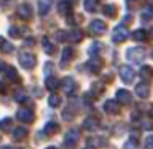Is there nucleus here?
Returning <instances> with one entry per match:
<instances>
[{
    "mask_svg": "<svg viewBox=\"0 0 153 149\" xmlns=\"http://www.w3.org/2000/svg\"><path fill=\"white\" fill-rule=\"evenodd\" d=\"M145 56H146L145 49H143V48H138V46L128 48V51H127V59L132 61V62H135V64H140L143 59H145Z\"/></svg>",
    "mask_w": 153,
    "mask_h": 149,
    "instance_id": "obj_1",
    "label": "nucleus"
},
{
    "mask_svg": "<svg viewBox=\"0 0 153 149\" xmlns=\"http://www.w3.org/2000/svg\"><path fill=\"white\" fill-rule=\"evenodd\" d=\"M130 36L128 30H127L123 25H119V26L114 30V34H112V41L114 43H123V41L127 40V38Z\"/></svg>",
    "mask_w": 153,
    "mask_h": 149,
    "instance_id": "obj_2",
    "label": "nucleus"
},
{
    "mask_svg": "<svg viewBox=\"0 0 153 149\" xmlns=\"http://www.w3.org/2000/svg\"><path fill=\"white\" fill-rule=\"evenodd\" d=\"M18 61L25 69H31L35 67V56L31 53H20L18 54Z\"/></svg>",
    "mask_w": 153,
    "mask_h": 149,
    "instance_id": "obj_3",
    "label": "nucleus"
},
{
    "mask_svg": "<svg viewBox=\"0 0 153 149\" xmlns=\"http://www.w3.org/2000/svg\"><path fill=\"white\" fill-rule=\"evenodd\" d=\"M119 72H120V79H122L125 84L133 82V79H135V72H133V69L130 66H122Z\"/></svg>",
    "mask_w": 153,
    "mask_h": 149,
    "instance_id": "obj_4",
    "label": "nucleus"
},
{
    "mask_svg": "<svg viewBox=\"0 0 153 149\" xmlns=\"http://www.w3.org/2000/svg\"><path fill=\"white\" fill-rule=\"evenodd\" d=\"M89 30H91V33H94V34H102V33H105L107 25L104 23L102 20H92L89 25Z\"/></svg>",
    "mask_w": 153,
    "mask_h": 149,
    "instance_id": "obj_5",
    "label": "nucleus"
},
{
    "mask_svg": "<svg viewBox=\"0 0 153 149\" xmlns=\"http://www.w3.org/2000/svg\"><path fill=\"white\" fill-rule=\"evenodd\" d=\"M104 110H105V113L115 115V113L120 112V103L117 102V100H107V102L104 103Z\"/></svg>",
    "mask_w": 153,
    "mask_h": 149,
    "instance_id": "obj_6",
    "label": "nucleus"
},
{
    "mask_svg": "<svg viewBox=\"0 0 153 149\" xmlns=\"http://www.w3.org/2000/svg\"><path fill=\"white\" fill-rule=\"evenodd\" d=\"M77 139H79V131H77V129H71V131H68L66 138H64V144H66V148L74 146L77 142Z\"/></svg>",
    "mask_w": 153,
    "mask_h": 149,
    "instance_id": "obj_7",
    "label": "nucleus"
},
{
    "mask_svg": "<svg viewBox=\"0 0 153 149\" xmlns=\"http://www.w3.org/2000/svg\"><path fill=\"white\" fill-rule=\"evenodd\" d=\"M17 118L20 120V121H23V123H31L35 120V116H33V113L30 112V110H27V108H20L17 112Z\"/></svg>",
    "mask_w": 153,
    "mask_h": 149,
    "instance_id": "obj_8",
    "label": "nucleus"
},
{
    "mask_svg": "<svg viewBox=\"0 0 153 149\" xmlns=\"http://www.w3.org/2000/svg\"><path fill=\"white\" fill-rule=\"evenodd\" d=\"M51 7H53V0H40L38 2V12H40L41 17L50 13Z\"/></svg>",
    "mask_w": 153,
    "mask_h": 149,
    "instance_id": "obj_9",
    "label": "nucleus"
},
{
    "mask_svg": "<svg viewBox=\"0 0 153 149\" xmlns=\"http://www.w3.org/2000/svg\"><path fill=\"white\" fill-rule=\"evenodd\" d=\"M115 97H117V102H120V103H132V93L125 89L117 90Z\"/></svg>",
    "mask_w": 153,
    "mask_h": 149,
    "instance_id": "obj_10",
    "label": "nucleus"
},
{
    "mask_svg": "<svg viewBox=\"0 0 153 149\" xmlns=\"http://www.w3.org/2000/svg\"><path fill=\"white\" fill-rule=\"evenodd\" d=\"M61 85H63V90L68 93V95H71V93L76 92V82H74V79H71V77H66V79L61 82Z\"/></svg>",
    "mask_w": 153,
    "mask_h": 149,
    "instance_id": "obj_11",
    "label": "nucleus"
},
{
    "mask_svg": "<svg viewBox=\"0 0 153 149\" xmlns=\"http://www.w3.org/2000/svg\"><path fill=\"white\" fill-rule=\"evenodd\" d=\"M135 92H137V95H138L140 98H148V97H150V87H148V84L140 82L138 85L135 87Z\"/></svg>",
    "mask_w": 153,
    "mask_h": 149,
    "instance_id": "obj_12",
    "label": "nucleus"
},
{
    "mask_svg": "<svg viewBox=\"0 0 153 149\" xmlns=\"http://www.w3.org/2000/svg\"><path fill=\"white\" fill-rule=\"evenodd\" d=\"M18 17L23 18V20H30L31 18V7L30 5H22V7H18Z\"/></svg>",
    "mask_w": 153,
    "mask_h": 149,
    "instance_id": "obj_13",
    "label": "nucleus"
},
{
    "mask_svg": "<svg viewBox=\"0 0 153 149\" xmlns=\"http://www.w3.org/2000/svg\"><path fill=\"white\" fill-rule=\"evenodd\" d=\"M87 67L91 69V72L97 74V72L100 70V67H102V61L97 59V57H94V59H91L89 62H87Z\"/></svg>",
    "mask_w": 153,
    "mask_h": 149,
    "instance_id": "obj_14",
    "label": "nucleus"
},
{
    "mask_svg": "<svg viewBox=\"0 0 153 149\" xmlns=\"http://www.w3.org/2000/svg\"><path fill=\"white\" fill-rule=\"evenodd\" d=\"M97 125H99V121H97L94 116H89V118H86V120H84V123H82V126L87 129V131H92V129H96Z\"/></svg>",
    "mask_w": 153,
    "mask_h": 149,
    "instance_id": "obj_15",
    "label": "nucleus"
},
{
    "mask_svg": "<svg viewBox=\"0 0 153 149\" xmlns=\"http://www.w3.org/2000/svg\"><path fill=\"white\" fill-rule=\"evenodd\" d=\"M140 76L145 80H152L153 79V67L152 66H143L142 70H140Z\"/></svg>",
    "mask_w": 153,
    "mask_h": 149,
    "instance_id": "obj_16",
    "label": "nucleus"
},
{
    "mask_svg": "<svg viewBox=\"0 0 153 149\" xmlns=\"http://www.w3.org/2000/svg\"><path fill=\"white\" fill-rule=\"evenodd\" d=\"M66 40H69L71 43H79V41L82 40V33H81L79 30H74V31H71V33L66 34Z\"/></svg>",
    "mask_w": 153,
    "mask_h": 149,
    "instance_id": "obj_17",
    "label": "nucleus"
},
{
    "mask_svg": "<svg viewBox=\"0 0 153 149\" xmlns=\"http://www.w3.org/2000/svg\"><path fill=\"white\" fill-rule=\"evenodd\" d=\"M73 54H74V51L71 49V48H64V51H63V56H61V66H66L68 62H69V59L73 57Z\"/></svg>",
    "mask_w": 153,
    "mask_h": 149,
    "instance_id": "obj_18",
    "label": "nucleus"
},
{
    "mask_svg": "<svg viewBox=\"0 0 153 149\" xmlns=\"http://www.w3.org/2000/svg\"><path fill=\"white\" fill-rule=\"evenodd\" d=\"M4 70H5V76H7L8 80H12V82L20 80V79H18V74H17V69H15V67H5Z\"/></svg>",
    "mask_w": 153,
    "mask_h": 149,
    "instance_id": "obj_19",
    "label": "nucleus"
},
{
    "mask_svg": "<svg viewBox=\"0 0 153 149\" xmlns=\"http://www.w3.org/2000/svg\"><path fill=\"white\" fill-rule=\"evenodd\" d=\"M41 43H43V49H45V53H46V54H53L54 53V44L50 41V38H48V36H45L43 40H41Z\"/></svg>",
    "mask_w": 153,
    "mask_h": 149,
    "instance_id": "obj_20",
    "label": "nucleus"
},
{
    "mask_svg": "<svg viewBox=\"0 0 153 149\" xmlns=\"http://www.w3.org/2000/svg\"><path fill=\"white\" fill-rule=\"evenodd\" d=\"M59 129V126H58V123H54V121H48L46 125H45V134H54V133Z\"/></svg>",
    "mask_w": 153,
    "mask_h": 149,
    "instance_id": "obj_21",
    "label": "nucleus"
},
{
    "mask_svg": "<svg viewBox=\"0 0 153 149\" xmlns=\"http://www.w3.org/2000/svg\"><path fill=\"white\" fill-rule=\"evenodd\" d=\"M99 7V0H84V8L87 12H96Z\"/></svg>",
    "mask_w": 153,
    "mask_h": 149,
    "instance_id": "obj_22",
    "label": "nucleus"
},
{
    "mask_svg": "<svg viewBox=\"0 0 153 149\" xmlns=\"http://www.w3.org/2000/svg\"><path fill=\"white\" fill-rule=\"evenodd\" d=\"M45 85H46L48 90H54L58 87V79H56V77H53V76H48L46 80H45Z\"/></svg>",
    "mask_w": 153,
    "mask_h": 149,
    "instance_id": "obj_23",
    "label": "nucleus"
},
{
    "mask_svg": "<svg viewBox=\"0 0 153 149\" xmlns=\"http://www.w3.org/2000/svg\"><path fill=\"white\" fill-rule=\"evenodd\" d=\"M28 136V129L23 128V126H20V128H17L13 131V138L15 139H25Z\"/></svg>",
    "mask_w": 153,
    "mask_h": 149,
    "instance_id": "obj_24",
    "label": "nucleus"
},
{
    "mask_svg": "<svg viewBox=\"0 0 153 149\" xmlns=\"http://www.w3.org/2000/svg\"><path fill=\"white\" fill-rule=\"evenodd\" d=\"M102 12H104V15H107V17H115L117 15V7L115 5H112V4H109V5H105V7L102 8Z\"/></svg>",
    "mask_w": 153,
    "mask_h": 149,
    "instance_id": "obj_25",
    "label": "nucleus"
},
{
    "mask_svg": "<svg viewBox=\"0 0 153 149\" xmlns=\"http://www.w3.org/2000/svg\"><path fill=\"white\" fill-rule=\"evenodd\" d=\"M132 38L135 41H145L146 40V31L143 30V28H140V30H135L132 34Z\"/></svg>",
    "mask_w": 153,
    "mask_h": 149,
    "instance_id": "obj_26",
    "label": "nucleus"
},
{
    "mask_svg": "<svg viewBox=\"0 0 153 149\" xmlns=\"http://www.w3.org/2000/svg\"><path fill=\"white\" fill-rule=\"evenodd\" d=\"M58 8H59V13H63V15H71V12H73L69 2H61Z\"/></svg>",
    "mask_w": 153,
    "mask_h": 149,
    "instance_id": "obj_27",
    "label": "nucleus"
},
{
    "mask_svg": "<svg viewBox=\"0 0 153 149\" xmlns=\"http://www.w3.org/2000/svg\"><path fill=\"white\" fill-rule=\"evenodd\" d=\"M87 144L92 146V148H102L105 144V141H104V138H91Z\"/></svg>",
    "mask_w": 153,
    "mask_h": 149,
    "instance_id": "obj_28",
    "label": "nucleus"
},
{
    "mask_svg": "<svg viewBox=\"0 0 153 149\" xmlns=\"http://www.w3.org/2000/svg\"><path fill=\"white\" fill-rule=\"evenodd\" d=\"M12 128V118H4L0 121V129L2 131H8Z\"/></svg>",
    "mask_w": 153,
    "mask_h": 149,
    "instance_id": "obj_29",
    "label": "nucleus"
},
{
    "mask_svg": "<svg viewBox=\"0 0 153 149\" xmlns=\"http://www.w3.org/2000/svg\"><path fill=\"white\" fill-rule=\"evenodd\" d=\"M100 48H102V44H100V43H94V44H91V48H89V54H91V56H96V54L100 51Z\"/></svg>",
    "mask_w": 153,
    "mask_h": 149,
    "instance_id": "obj_30",
    "label": "nucleus"
},
{
    "mask_svg": "<svg viewBox=\"0 0 153 149\" xmlns=\"http://www.w3.org/2000/svg\"><path fill=\"white\" fill-rule=\"evenodd\" d=\"M8 33H10V36H13V38H18V36H22V33H23V30H22V28H18V26H12Z\"/></svg>",
    "mask_w": 153,
    "mask_h": 149,
    "instance_id": "obj_31",
    "label": "nucleus"
},
{
    "mask_svg": "<svg viewBox=\"0 0 153 149\" xmlns=\"http://www.w3.org/2000/svg\"><path fill=\"white\" fill-rule=\"evenodd\" d=\"M48 103H50V106H58V105L61 103V98H59L58 95H54V93H53V95L50 97V100H48Z\"/></svg>",
    "mask_w": 153,
    "mask_h": 149,
    "instance_id": "obj_32",
    "label": "nucleus"
},
{
    "mask_svg": "<svg viewBox=\"0 0 153 149\" xmlns=\"http://www.w3.org/2000/svg\"><path fill=\"white\" fill-rule=\"evenodd\" d=\"M152 17H153V8L148 7V8H146V10L142 13V20H150Z\"/></svg>",
    "mask_w": 153,
    "mask_h": 149,
    "instance_id": "obj_33",
    "label": "nucleus"
},
{
    "mask_svg": "<svg viewBox=\"0 0 153 149\" xmlns=\"http://www.w3.org/2000/svg\"><path fill=\"white\" fill-rule=\"evenodd\" d=\"M15 98H17V102H25V100H28L27 95H25V92H22V90L15 93Z\"/></svg>",
    "mask_w": 153,
    "mask_h": 149,
    "instance_id": "obj_34",
    "label": "nucleus"
},
{
    "mask_svg": "<svg viewBox=\"0 0 153 149\" xmlns=\"http://www.w3.org/2000/svg\"><path fill=\"white\" fill-rule=\"evenodd\" d=\"M135 146H137V139H135V138H132V141L125 142V146H123V149H135Z\"/></svg>",
    "mask_w": 153,
    "mask_h": 149,
    "instance_id": "obj_35",
    "label": "nucleus"
},
{
    "mask_svg": "<svg viewBox=\"0 0 153 149\" xmlns=\"http://www.w3.org/2000/svg\"><path fill=\"white\" fill-rule=\"evenodd\" d=\"M2 49H4L5 53H12V51H13V46H12L10 43H4L2 44Z\"/></svg>",
    "mask_w": 153,
    "mask_h": 149,
    "instance_id": "obj_36",
    "label": "nucleus"
},
{
    "mask_svg": "<svg viewBox=\"0 0 153 149\" xmlns=\"http://www.w3.org/2000/svg\"><path fill=\"white\" fill-rule=\"evenodd\" d=\"M66 34L68 33H64V31H58V33H56V40L58 41H66Z\"/></svg>",
    "mask_w": 153,
    "mask_h": 149,
    "instance_id": "obj_37",
    "label": "nucleus"
},
{
    "mask_svg": "<svg viewBox=\"0 0 153 149\" xmlns=\"http://www.w3.org/2000/svg\"><path fill=\"white\" fill-rule=\"evenodd\" d=\"M145 146H146V149H153V136H148V138H146Z\"/></svg>",
    "mask_w": 153,
    "mask_h": 149,
    "instance_id": "obj_38",
    "label": "nucleus"
},
{
    "mask_svg": "<svg viewBox=\"0 0 153 149\" xmlns=\"http://www.w3.org/2000/svg\"><path fill=\"white\" fill-rule=\"evenodd\" d=\"M51 69H53V64L48 62L46 66H45V74H46V77H48V76H51Z\"/></svg>",
    "mask_w": 153,
    "mask_h": 149,
    "instance_id": "obj_39",
    "label": "nucleus"
},
{
    "mask_svg": "<svg viewBox=\"0 0 153 149\" xmlns=\"http://www.w3.org/2000/svg\"><path fill=\"white\" fill-rule=\"evenodd\" d=\"M142 126H143L145 129H152V128H153V125H152L150 121H145V123H142Z\"/></svg>",
    "mask_w": 153,
    "mask_h": 149,
    "instance_id": "obj_40",
    "label": "nucleus"
},
{
    "mask_svg": "<svg viewBox=\"0 0 153 149\" xmlns=\"http://www.w3.org/2000/svg\"><path fill=\"white\" fill-rule=\"evenodd\" d=\"M5 69V64H4V61H0V72Z\"/></svg>",
    "mask_w": 153,
    "mask_h": 149,
    "instance_id": "obj_41",
    "label": "nucleus"
},
{
    "mask_svg": "<svg viewBox=\"0 0 153 149\" xmlns=\"http://www.w3.org/2000/svg\"><path fill=\"white\" fill-rule=\"evenodd\" d=\"M5 43V38L4 36H0V48H2V44H4Z\"/></svg>",
    "mask_w": 153,
    "mask_h": 149,
    "instance_id": "obj_42",
    "label": "nucleus"
},
{
    "mask_svg": "<svg viewBox=\"0 0 153 149\" xmlns=\"http://www.w3.org/2000/svg\"><path fill=\"white\" fill-rule=\"evenodd\" d=\"M4 90H5V89H4V84L0 82V92H4Z\"/></svg>",
    "mask_w": 153,
    "mask_h": 149,
    "instance_id": "obj_43",
    "label": "nucleus"
},
{
    "mask_svg": "<svg viewBox=\"0 0 153 149\" xmlns=\"http://www.w3.org/2000/svg\"><path fill=\"white\" fill-rule=\"evenodd\" d=\"M64 2H69V4H71V2H73V4H76L77 0H64Z\"/></svg>",
    "mask_w": 153,
    "mask_h": 149,
    "instance_id": "obj_44",
    "label": "nucleus"
},
{
    "mask_svg": "<svg viewBox=\"0 0 153 149\" xmlns=\"http://www.w3.org/2000/svg\"><path fill=\"white\" fill-rule=\"evenodd\" d=\"M150 116H152V120H153V106H152V110H150Z\"/></svg>",
    "mask_w": 153,
    "mask_h": 149,
    "instance_id": "obj_45",
    "label": "nucleus"
},
{
    "mask_svg": "<svg viewBox=\"0 0 153 149\" xmlns=\"http://www.w3.org/2000/svg\"><path fill=\"white\" fill-rule=\"evenodd\" d=\"M150 36L153 38V28H152V30H150Z\"/></svg>",
    "mask_w": 153,
    "mask_h": 149,
    "instance_id": "obj_46",
    "label": "nucleus"
},
{
    "mask_svg": "<svg viewBox=\"0 0 153 149\" xmlns=\"http://www.w3.org/2000/svg\"><path fill=\"white\" fill-rule=\"evenodd\" d=\"M46 149H56V148H54V146H50V148H46Z\"/></svg>",
    "mask_w": 153,
    "mask_h": 149,
    "instance_id": "obj_47",
    "label": "nucleus"
}]
</instances>
